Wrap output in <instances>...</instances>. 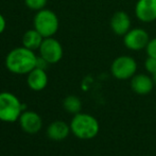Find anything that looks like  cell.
Instances as JSON below:
<instances>
[{
    "label": "cell",
    "mask_w": 156,
    "mask_h": 156,
    "mask_svg": "<svg viewBox=\"0 0 156 156\" xmlns=\"http://www.w3.org/2000/svg\"><path fill=\"white\" fill-rule=\"evenodd\" d=\"M36 60L35 52L23 46L9 52L5 58V67L14 74H28L36 67Z\"/></svg>",
    "instance_id": "6da1fadb"
},
{
    "label": "cell",
    "mask_w": 156,
    "mask_h": 156,
    "mask_svg": "<svg viewBox=\"0 0 156 156\" xmlns=\"http://www.w3.org/2000/svg\"><path fill=\"white\" fill-rule=\"evenodd\" d=\"M69 124L71 134L82 140L93 139L100 131V123L98 119L90 114L82 112L73 115Z\"/></svg>",
    "instance_id": "7a4b0ae2"
},
{
    "label": "cell",
    "mask_w": 156,
    "mask_h": 156,
    "mask_svg": "<svg viewBox=\"0 0 156 156\" xmlns=\"http://www.w3.org/2000/svg\"><path fill=\"white\" fill-rule=\"evenodd\" d=\"M23 112V105L18 97L9 91L0 93V121L13 123L18 121Z\"/></svg>",
    "instance_id": "3957f363"
},
{
    "label": "cell",
    "mask_w": 156,
    "mask_h": 156,
    "mask_svg": "<svg viewBox=\"0 0 156 156\" xmlns=\"http://www.w3.org/2000/svg\"><path fill=\"white\" fill-rule=\"evenodd\" d=\"M33 23H34V29L41 33L44 38L52 37L58 32L60 27L58 15L49 9L37 11L34 16Z\"/></svg>",
    "instance_id": "277c9868"
},
{
    "label": "cell",
    "mask_w": 156,
    "mask_h": 156,
    "mask_svg": "<svg viewBox=\"0 0 156 156\" xmlns=\"http://www.w3.org/2000/svg\"><path fill=\"white\" fill-rule=\"evenodd\" d=\"M111 73L117 80H129L137 73V62L129 55H120L113 61Z\"/></svg>",
    "instance_id": "5b68a950"
},
{
    "label": "cell",
    "mask_w": 156,
    "mask_h": 156,
    "mask_svg": "<svg viewBox=\"0 0 156 156\" xmlns=\"http://www.w3.org/2000/svg\"><path fill=\"white\" fill-rule=\"evenodd\" d=\"M38 51L39 56H41L49 65L58 63L63 58L62 45L53 36L44 38Z\"/></svg>",
    "instance_id": "8992f818"
},
{
    "label": "cell",
    "mask_w": 156,
    "mask_h": 156,
    "mask_svg": "<svg viewBox=\"0 0 156 156\" xmlns=\"http://www.w3.org/2000/svg\"><path fill=\"white\" fill-rule=\"evenodd\" d=\"M150 41L149 33L141 28H132L123 36V44L125 48L132 51H139L146 49Z\"/></svg>",
    "instance_id": "52a82bcc"
},
{
    "label": "cell",
    "mask_w": 156,
    "mask_h": 156,
    "mask_svg": "<svg viewBox=\"0 0 156 156\" xmlns=\"http://www.w3.org/2000/svg\"><path fill=\"white\" fill-rule=\"evenodd\" d=\"M18 122L20 129L29 135H35L43 127V119L41 115L33 111H23Z\"/></svg>",
    "instance_id": "ba28073f"
},
{
    "label": "cell",
    "mask_w": 156,
    "mask_h": 156,
    "mask_svg": "<svg viewBox=\"0 0 156 156\" xmlns=\"http://www.w3.org/2000/svg\"><path fill=\"white\" fill-rule=\"evenodd\" d=\"M134 12L141 23H153L156 20V0H137Z\"/></svg>",
    "instance_id": "9c48e42d"
},
{
    "label": "cell",
    "mask_w": 156,
    "mask_h": 156,
    "mask_svg": "<svg viewBox=\"0 0 156 156\" xmlns=\"http://www.w3.org/2000/svg\"><path fill=\"white\" fill-rule=\"evenodd\" d=\"M109 27L117 36L123 37L132 29L131 17L124 11H118L112 16L109 20Z\"/></svg>",
    "instance_id": "30bf717a"
},
{
    "label": "cell",
    "mask_w": 156,
    "mask_h": 156,
    "mask_svg": "<svg viewBox=\"0 0 156 156\" xmlns=\"http://www.w3.org/2000/svg\"><path fill=\"white\" fill-rule=\"evenodd\" d=\"M154 82L151 76L146 73H136L131 79V88L139 96L149 94L154 88Z\"/></svg>",
    "instance_id": "8fae6325"
},
{
    "label": "cell",
    "mask_w": 156,
    "mask_h": 156,
    "mask_svg": "<svg viewBox=\"0 0 156 156\" xmlns=\"http://www.w3.org/2000/svg\"><path fill=\"white\" fill-rule=\"evenodd\" d=\"M71 133L70 124L63 120H55L47 127V136L53 141H63Z\"/></svg>",
    "instance_id": "7c38bea8"
},
{
    "label": "cell",
    "mask_w": 156,
    "mask_h": 156,
    "mask_svg": "<svg viewBox=\"0 0 156 156\" xmlns=\"http://www.w3.org/2000/svg\"><path fill=\"white\" fill-rule=\"evenodd\" d=\"M27 76V84L30 89L34 91H41L47 87L48 74L45 69L34 68Z\"/></svg>",
    "instance_id": "4fadbf2b"
},
{
    "label": "cell",
    "mask_w": 156,
    "mask_h": 156,
    "mask_svg": "<svg viewBox=\"0 0 156 156\" xmlns=\"http://www.w3.org/2000/svg\"><path fill=\"white\" fill-rule=\"evenodd\" d=\"M44 41L43 35L37 30H28L23 36V46L30 50H38Z\"/></svg>",
    "instance_id": "5bb4252c"
},
{
    "label": "cell",
    "mask_w": 156,
    "mask_h": 156,
    "mask_svg": "<svg viewBox=\"0 0 156 156\" xmlns=\"http://www.w3.org/2000/svg\"><path fill=\"white\" fill-rule=\"evenodd\" d=\"M63 107L67 113L76 115L80 113L82 109V101L78 96L74 94H69L63 101Z\"/></svg>",
    "instance_id": "9a60e30c"
},
{
    "label": "cell",
    "mask_w": 156,
    "mask_h": 156,
    "mask_svg": "<svg viewBox=\"0 0 156 156\" xmlns=\"http://www.w3.org/2000/svg\"><path fill=\"white\" fill-rule=\"evenodd\" d=\"M25 3L30 10L32 11H41L45 9L47 4V0H25Z\"/></svg>",
    "instance_id": "2e32d148"
},
{
    "label": "cell",
    "mask_w": 156,
    "mask_h": 156,
    "mask_svg": "<svg viewBox=\"0 0 156 156\" xmlns=\"http://www.w3.org/2000/svg\"><path fill=\"white\" fill-rule=\"evenodd\" d=\"M144 69L150 74H153L156 72V58L148 56L144 61Z\"/></svg>",
    "instance_id": "e0dca14e"
},
{
    "label": "cell",
    "mask_w": 156,
    "mask_h": 156,
    "mask_svg": "<svg viewBox=\"0 0 156 156\" xmlns=\"http://www.w3.org/2000/svg\"><path fill=\"white\" fill-rule=\"evenodd\" d=\"M144 50H146V53L148 56L156 58V37L155 38H150Z\"/></svg>",
    "instance_id": "ac0fdd59"
},
{
    "label": "cell",
    "mask_w": 156,
    "mask_h": 156,
    "mask_svg": "<svg viewBox=\"0 0 156 156\" xmlns=\"http://www.w3.org/2000/svg\"><path fill=\"white\" fill-rule=\"evenodd\" d=\"M49 65L47 62H46L45 60H44L41 56H37V60H36V67L35 68H41V69H45L47 68V66Z\"/></svg>",
    "instance_id": "d6986e66"
},
{
    "label": "cell",
    "mask_w": 156,
    "mask_h": 156,
    "mask_svg": "<svg viewBox=\"0 0 156 156\" xmlns=\"http://www.w3.org/2000/svg\"><path fill=\"white\" fill-rule=\"evenodd\" d=\"M6 28V21H5V18L3 17V15L0 14V35L4 32Z\"/></svg>",
    "instance_id": "ffe728a7"
},
{
    "label": "cell",
    "mask_w": 156,
    "mask_h": 156,
    "mask_svg": "<svg viewBox=\"0 0 156 156\" xmlns=\"http://www.w3.org/2000/svg\"><path fill=\"white\" fill-rule=\"evenodd\" d=\"M151 76H152L153 82H154V85L156 86V72H155V73H153V74H151Z\"/></svg>",
    "instance_id": "44dd1931"
}]
</instances>
